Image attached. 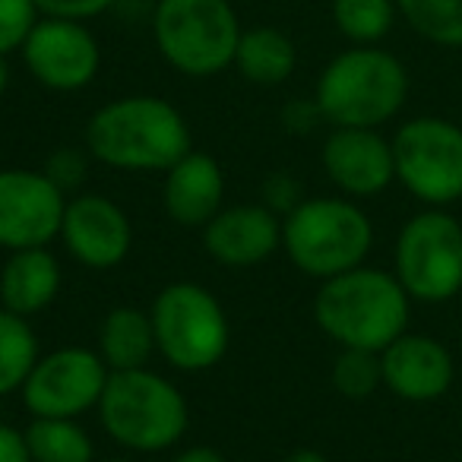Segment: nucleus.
Returning <instances> with one entry per match:
<instances>
[{"label":"nucleus","mask_w":462,"mask_h":462,"mask_svg":"<svg viewBox=\"0 0 462 462\" xmlns=\"http://www.w3.org/2000/svg\"><path fill=\"white\" fill-rule=\"evenodd\" d=\"M86 149L117 171H168L190 152V127L165 98L127 96L89 117Z\"/></svg>","instance_id":"1"},{"label":"nucleus","mask_w":462,"mask_h":462,"mask_svg":"<svg viewBox=\"0 0 462 462\" xmlns=\"http://www.w3.org/2000/svg\"><path fill=\"white\" fill-rule=\"evenodd\" d=\"M409 291L399 279L374 266H355L323 279L314 295V320L342 348L383 352L409 329Z\"/></svg>","instance_id":"2"},{"label":"nucleus","mask_w":462,"mask_h":462,"mask_svg":"<svg viewBox=\"0 0 462 462\" xmlns=\"http://www.w3.org/2000/svg\"><path fill=\"white\" fill-rule=\"evenodd\" d=\"M409 98V73L396 54L355 45L336 54L317 79L314 102L333 127H374L393 121Z\"/></svg>","instance_id":"3"},{"label":"nucleus","mask_w":462,"mask_h":462,"mask_svg":"<svg viewBox=\"0 0 462 462\" xmlns=\"http://www.w3.org/2000/svg\"><path fill=\"white\" fill-rule=\"evenodd\" d=\"M96 409L105 434L134 453L171 449L190 424L180 390L149 367L111 371Z\"/></svg>","instance_id":"4"},{"label":"nucleus","mask_w":462,"mask_h":462,"mask_svg":"<svg viewBox=\"0 0 462 462\" xmlns=\"http://www.w3.org/2000/svg\"><path fill=\"white\" fill-rule=\"evenodd\" d=\"M374 225L352 197L301 199L282 218V251L310 279H333L367 260Z\"/></svg>","instance_id":"5"},{"label":"nucleus","mask_w":462,"mask_h":462,"mask_svg":"<svg viewBox=\"0 0 462 462\" xmlns=\"http://www.w3.org/2000/svg\"><path fill=\"white\" fill-rule=\"evenodd\" d=\"M231 0H159L152 35L159 54L184 77H216L235 64L241 39Z\"/></svg>","instance_id":"6"},{"label":"nucleus","mask_w":462,"mask_h":462,"mask_svg":"<svg viewBox=\"0 0 462 462\" xmlns=\"http://www.w3.org/2000/svg\"><path fill=\"white\" fill-rule=\"evenodd\" d=\"M155 352L174 371H209L228 352V317L218 298L197 282H171L152 301Z\"/></svg>","instance_id":"7"},{"label":"nucleus","mask_w":462,"mask_h":462,"mask_svg":"<svg viewBox=\"0 0 462 462\" xmlns=\"http://www.w3.org/2000/svg\"><path fill=\"white\" fill-rule=\"evenodd\" d=\"M393 276L411 301L443 304L462 291V225L443 209H424L402 225Z\"/></svg>","instance_id":"8"},{"label":"nucleus","mask_w":462,"mask_h":462,"mask_svg":"<svg viewBox=\"0 0 462 462\" xmlns=\"http://www.w3.org/2000/svg\"><path fill=\"white\" fill-rule=\"evenodd\" d=\"M396 180L424 206L462 199V127L447 117H411L393 136Z\"/></svg>","instance_id":"9"},{"label":"nucleus","mask_w":462,"mask_h":462,"mask_svg":"<svg viewBox=\"0 0 462 462\" xmlns=\"http://www.w3.org/2000/svg\"><path fill=\"white\" fill-rule=\"evenodd\" d=\"M108 374L102 355L92 348H58L35 361L20 390L23 402L32 418H77L98 405Z\"/></svg>","instance_id":"10"},{"label":"nucleus","mask_w":462,"mask_h":462,"mask_svg":"<svg viewBox=\"0 0 462 462\" xmlns=\"http://www.w3.org/2000/svg\"><path fill=\"white\" fill-rule=\"evenodd\" d=\"M67 193L45 171L4 168L0 171V247L26 251L60 238Z\"/></svg>","instance_id":"11"},{"label":"nucleus","mask_w":462,"mask_h":462,"mask_svg":"<svg viewBox=\"0 0 462 462\" xmlns=\"http://www.w3.org/2000/svg\"><path fill=\"white\" fill-rule=\"evenodd\" d=\"M20 51L29 73L54 92L86 89L102 67V48L96 35L77 20L42 16Z\"/></svg>","instance_id":"12"},{"label":"nucleus","mask_w":462,"mask_h":462,"mask_svg":"<svg viewBox=\"0 0 462 462\" xmlns=\"http://www.w3.org/2000/svg\"><path fill=\"white\" fill-rule=\"evenodd\" d=\"M60 241L67 254L86 270H115L134 247L130 218L115 199L98 193H79L67 199Z\"/></svg>","instance_id":"13"},{"label":"nucleus","mask_w":462,"mask_h":462,"mask_svg":"<svg viewBox=\"0 0 462 462\" xmlns=\"http://www.w3.org/2000/svg\"><path fill=\"white\" fill-rule=\"evenodd\" d=\"M320 159L327 178L352 199L377 197L396 180L393 143L374 127H333Z\"/></svg>","instance_id":"14"},{"label":"nucleus","mask_w":462,"mask_h":462,"mask_svg":"<svg viewBox=\"0 0 462 462\" xmlns=\"http://www.w3.org/2000/svg\"><path fill=\"white\" fill-rule=\"evenodd\" d=\"M203 247L218 266L247 270L282 247V218L263 203L222 206L203 225Z\"/></svg>","instance_id":"15"},{"label":"nucleus","mask_w":462,"mask_h":462,"mask_svg":"<svg viewBox=\"0 0 462 462\" xmlns=\"http://www.w3.org/2000/svg\"><path fill=\"white\" fill-rule=\"evenodd\" d=\"M383 386L405 402H434L447 396L456 380L453 355L443 342L405 329L380 352Z\"/></svg>","instance_id":"16"},{"label":"nucleus","mask_w":462,"mask_h":462,"mask_svg":"<svg viewBox=\"0 0 462 462\" xmlns=\"http://www.w3.org/2000/svg\"><path fill=\"white\" fill-rule=\"evenodd\" d=\"M165 212L184 228H203L225 203V171L209 152H190L165 171Z\"/></svg>","instance_id":"17"},{"label":"nucleus","mask_w":462,"mask_h":462,"mask_svg":"<svg viewBox=\"0 0 462 462\" xmlns=\"http://www.w3.org/2000/svg\"><path fill=\"white\" fill-rule=\"evenodd\" d=\"M60 282H64V273L48 247L10 251L7 263L0 270V308L29 320L51 308Z\"/></svg>","instance_id":"18"},{"label":"nucleus","mask_w":462,"mask_h":462,"mask_svg":"<svg viewBox=\"0 0 462 462\" xmlns=\"http://www.w3.org/2000/svg\"><path fill=\"white\" fill-rule=\"evenodd\" d=\"M155 352V333L149 310L121 304L105 314L98 327V355L108 365V371H136L146 367Z\"/></svg>","instance_id":"19"},{"label":"nucleus","mask_w":462,"mask_h":462,"mask_svg":"<svg viewBox=\"0 0 462 462\" xmlns=\"http://www.w3.org/2000/svg\"><path fill=\"white\" fill-rule=\"evenodd\" d=\"M235 67L245 79L257 86H279L295 73L298 48L285 32L273 26H257L241 32L235 48Z\"/></svg>","instance_id":"20"},{"label":"nucleus","mask_w":462,"mask_h":462,"mask_svg":"<svg viewBox=\"0 0 462 462\" xmlns=\"http://www.w3.org/2000/svg\"><path fill=\"white\" fill-rule=\"evenodd\" d=\"M23 437L32 462H96L92 437L77 418H32Z\"/></svg>","instance_id":"21"},{"label":"nucleus","mask_w":462,"mask_h":462,"mask_svg":"<svg viewBox=\"0 0 462 462\" xmlns=\"http://www.w3.org/2000/svg\"><path fill=\"white\" fill-rule=\"evenodd\" d=\"M39 358V339L26 317L0 308V399L23 390Z\"/></svg>","instance_id":"22"},{"label":"nucleus","mask_w":462,"mask_h":462,"mask_svg":"<svg viewBox=\"0 0 462 462\" xmlns=\"http://www.w3.org/2000/svg\"><path fill=\"white\" fill-rule=\"evenodd\" d=\"M396 10L424 42L462 48V0H396Z\"/></svg>","instance_id":"23"},{"label":"nucleus","mask_w":462,"mask_h":462,"mask_svg":"<svg viewBox=\"0 0 462 462\" xmlns=\"http://www.w3.org/2000/svg\"><path fill=\"white\" fill-rule=\"evenodd\" d=\"M333 23L355 45H377L396 23V0H333Z\"/></svg>","instance_id":"24"},{"label":"nucleus","mask_w":462,"mask_h":462,"mask_svg":"<svg viewBox=\"0 0 462 462\" xmlns=\"http://www.w3.org/2000/svg\"><path fill=\"white\" fill-rule=\"evenodd\" d=\"M333 386L346 399H367L383 386V367H380V352L367 348H342L339 358L333 361Z\"/></svg>","instance_id":"25"},{"label":"nucleus","mask_w":462,"mask_h":462,"mask_svg":"<svg viewBox=\"0 0 462 462\" xmlns=\"http://www.w3.org/2000/svg\"><path fill=\"white\" fill-rule=\"evenodd\" d=\"M39 16L35 0H0V54L4 58L10 51H20Z\"/></svg>","instance_id":"26"},{"label":"nucleus","mask_w":462,"mask_h":462,"mask_svg":"<svg viewBox=\"0 0 462 462\" xmlns=\"http://www.w3.org/2000/svg\"><path fill=\"white\" fill-rule=\"evenodd\" d=\"M42 171H45L64 193L77 190V187H83L86 174H89V155L79 152V149L64 146V149H58V152L48 155V162H45Z\"/></svg>","instance_id":"27"},{"label":"nucleus","mask_w":462,"mask_h":462,"mask_svg":"<svg viewBox=\"0 0 462 462\" xmlns=\"http://www.w3.org/2000/svg\"><path fill=\"white\" fill-rule=\"evenodd\" d=\"M304 199L301 193V180L291 178L289 171H276L263 180V199L260 203L266 206L270 212H276L279 218H285L298 203Z\"/></svg>","instance_id":"28"},{"label":"nucleus","mask_w":462,"mask_h":462,"mask_svg":"<svg viewBox=\"0 0 462 462\" xmlns=\"http://www.w3.org/2000/svg\"><path fill=\"white\" fill-rule=\"evenodd\" d=\"M115 0H35L42 16H51V20H77L86 23L92 16H102Z\"/></svg>","instance_id":"29"},{"label":"nucleus","mask_w":462,"mask_h":462,"mask_svg":"<svg viewBox=\"0 0 462 462\" xmlns=\"http://www.w3.org/2000/svg\"><path fill=\"white\" fill-rule=\"evenodd\" d=\"M320 121H323V115L314 98H310V102H289L282 111V124L291 134H310Z\"/></svg>","instance_id":"30"},{"label":"nucleus","mask_w":462,"mask_h":462,"mask_svg":"<svg viewBox=\"0 0 462 462\" xmlns=\"http://www.w3.org/2000/svg\"><path fill=\"white\" fill-rule=\"evenodd\" d=\"M0 462H32L29 459L23 430L10 428V424H4V421H0Z\"/></svg>","instance_id":"31"},{"label":"nucleus","mask_w":462,"mask_h":462,"mask_svg":"<svg viewBox=\"0 0 462 462\" xmlns=\"http://www.w3.org/2000/svg\"><path fill=\"white\" fill-rule=\"evenodd\" d=\"M171 462H225V456L212 447H187L184 453H178Z\"/></svg>","instance_id":"32"},{"label":"nucleus","mask_w":462,"mask_h":462,"mask_svg":"<svg viewBox=\"0 0 462 462\" xmlns=\"http://www.w3.org/2000/svg\"><path fill=\"white\" fill-rule=\"evenodd\" d=\"M282 462H327V456L317 453V449H295V453H289Z\"/></svg>","instance_id":"33"},{"label":"nucleus","mask_w":462,"mask_h":462,"mask_svg":"<svg viewBox=\"0 0 462 462\" xmlns=\"http://www.w3.org/2000/svg\"><path fill=\"white\" fill-rule=\"evenodd\" d=\"M10 86V67H7V58L0 54V98H4V92H7Z\"/></svg>","instance_id":"34"},{"label":"nucleus","mask_w":462,"mask_h":462,"mask_svg":"<svg viewBox=\"0 0 462 462\" xmlns=\"http://www.w3.org/2000/svg\"><path fill=\"white\" fill-rule=\"evenodd\" d=\"M105 462H130V459H105Z\"/></svg>","instance_id":"35"}]
</instances>
